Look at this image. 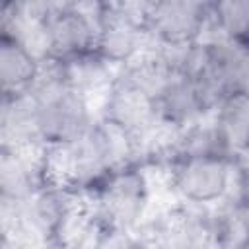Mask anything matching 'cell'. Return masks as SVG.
I'll use <instances>...</instances> for the list:
<instances>
[{
    "instance_id": "obj_9",
    "label": "cell",
    "mask_w": 249,
    "mask_h": 249,
    "mask_svg": "<svg viewBox=\"0 0 249 249\" xmlns=\"http://www.w3.org/2000/svg\"><path fill=\"white\" fill-rule=\"evenodd\" d=\"M47 146L6 148L0 146V198L25 202L51 185Z\"/></svg>"
},
{
    "instance_id": "obj_2",
    "label": "cell",
    "mask_w": 249,
    "mask_h": 249,
    "mask_svg": "<svg viewBox=\"0 0 249 249\" xmlns=\"http://www.w3.org/2000/svg\"><path fill=\"white\" fill-rule=\"evenodd\" d=\"M84 198L101 222L136 230L154 208L152 171L136 161L123 163L109 171Z\"/></svg>"
},
{
    "instance_id": "obj_18",
    "label": "cell",
    "mask_w": 249,
    "mask_h": 249,
    "mask_svg": "<svg viewBox=\"0 0 249 249\" xmlns=\"http://www.w3.org/2000/svg\"><path fill=\"white\" fill-rule=\"evenodd\" d=\"M235 161H237V163H241V165H247V167H249V146H247L241 154H237Z\"/></svg>"
},
{
    "instance_id": "obj_10",
    "label": "cell",
    "mask_w": 249,
    "mask_h": 249,
    "mask_svg": "<svg viewBox=\"0 0 249 249\" xmlns=\"http://www.w3.org/2000/svg\"><path fill=\"white\" fill-rule=\"evenodd\" d=\"M158 119L171 130L187 128L212 117L214 107L193 76L173 74L156 95Z\"/></svg>"
},
{
    "instance_id": "obj_13",
    "label": "cell",
    "mask_w": 249,
    "mask_h": 249,
    "mask_svg": "<svg viewBox=\"0 0 249 249\" xmlns=\"http://www.w3.org/2000/svg\"><path fill=\"white\" fill-rule=\"evenodd\" d=\"M62 64H64L70 86L78 89L80 93H84L88 99H91L95 103V109H97L99 99L107 93V89L111 88V84L115 82L119 74V68L109 64L95 51L84 56H78L74 60L62 62Z\"/></svg>"
},
{
    "instance_id": "obj_7",
    "label": "cell",
    "mask_w": 249,
    "mask_h": 249,
    "mask_svg": "<svg viewBox=\"0 0 249 249\" xmlns=\"http://www.w3.org/2000/svg\"><path fill=\"white\" fill-rule=\"evenodd\" d=\"M97 117L124 132L134 142L136 156L140 146L161 126L156 99L146 89L128 80L121 70L107 93L97 103Z\"/></svg>"
},
{
    "instance_id": "obj_19",
    "label": "cell",
    "mask_w": 249,
    "mask_h": 249,
    "mask_svg": "<svg viewBox=\"0 0 249 249\" xmlns=\"http://www.w3.org/2000/svg\"><path fill=\"white\" fill-rule=\"evenodd\" d=\"M218 249H249V247H218Z\"/></svg>"
},
{
    "instance_id": "obj_11",
    "label": "cell",
    "mask_w": 249,
    "mask_h": 249,
    "mask_svg": "<svg viewBox=\"0 0 249 249\" xmlns=\"http://www.w3.org/2000/svg\"><path fill=\"white\" fill-rule=\"evenodd\" d=\"M0 146L6 148L43 146L39 134V123H37V103L31 91L2 93Z\"/></svg>"
},
{
    "instance_id": "obj_1",
    "label": "cell",
    "mask_w": 249,
    "mask_h": 249,
    "mask_svg": "<svg viewBox=\"0 0 249 249\" xmlns=\"http://www.w3.org/2000/svg\"><path fill=\"white\" fill-rule=\"evenodd\" d=\"M29 91L37 103L39 134L47 148L70 142L97 119L95 103L70 86L62 62L45 60Z\"/></svg>"
},
{
    "instance_id": "obj_5",
    "label": "cell",
    "mask_w": 249,
    "mask_h": 249,
    "mask_svg": "<svg viewBox=\"0 0 249 249\" xmlns=\"http://www.w3.org/2000/svg\"><path fill=\"white\" fill-rule=\"evenodd\" d=\"M160 173L173 198L214 206L231 193L235 160L212 156L181 158Z\"/></svg>"
},
{
    "instance_id": "obj_17",
    "label": "cell",
    "mask_w": 249,
    "mask_h": 249,
    "mask_svg": "<svg viewBox=\"0 0 249 249\" xmlns=\"http://www.w3.org/2000/svg\"><path fill=\"white\" fill-rule=\"evenodd\" d=\"M233 93L249 95V47H239L233 62Z\"/></svg>"
},
{
    "instance_id": "obj_12",
    "label": "cell",
    "mask_w": 249,
    "mask_h": 249,
    "mask_svg": "<svg viewBox=\"0 0 249 249\" xmlns=\"http://www.w3.org/2000/svg\"><path fill=\"white\" fill-rule=\"evenodd\" d=\"M43 68V60L23 43L0 35V86L2 93L29 91Z\"/></svg>"
},
{
    "instance_id": "obj_15",
    "label": "cell",
    "mask_w": 249,
    "mask_h": 249,
    "mask_svg": "<svg viewBox=\"0 0 249 249\" xmlns=\"http://www.w3.org/2000/svg\"><path fill=\"white\" fill-rule=\"evenodd\" d=\"M228 43L249 47V0L212 2L210 33Z\"/></svg>"
},
{
    "instance_id": "obj_8",
    "label": "cell",
    "mask_w": 249,
    "mask_h": 249,
    "mask_svg": "<svg viewBox=\"0 0 249 249\" xmlns=\"http://www.w3.org/2000/svg\"><path fill=\"white\" fill-rule=\"evenodd\" d=\"M212 2L156 0L148 2L146 25L154 45L183 47L208 37Z\"/></svg>"
},
{
    "instance_id": "obj_14",
    "label": "cell",
    "mask_w": 249,
    "mask_h": 249,
    "mask_svg": "<svg viewBox=\"0 0 249 249\" xmlns=\"http://www.w3.org/2000/svg\"><path fill=\"white\" fill-rule=\"evenodd\" d=\"M212 119L228 138L235 158L249 146V95L231 93L218 103Z\"/></svg>"
},
{
    "instance_id": "obj_6",
    "label": "cell",
    "mask_w": 249,
    "mask_h": 249,
    "mask_svg": "<svg viewBox=\"0 0 249 249\" xmlns=\"http://www.w3.org/2000/svg\"><path fill=\"white\" fill-rule=\"evenodd\" d=\"M97 2H49L45 14L47 58L68 62L95 51Z\"/></svg>"
},
{
    "instance_id": "obj_16",
    "label": "cell",
    "mask_w": 249,
    "mask_h": 249,
    "mask_svg": "<svg viewBox=\"0 0 249 249\" xmlns=\"http://www.w3.org/2000/svg\"><path fill=\"white\" fill-rule=\"evenodd\" d=\"M88 249H146V245L136 230H126L101 222Z\"/></svg>"
},
{
    "instance_id": "obj_4",
    "label": "cell",
    "mask_w": 249,
    "mask_h": 249,
    "mask_svg": "<svg viewBox=\"0 0 249 249\" xmlns=\"http://www.w3.org/2000/svg\"><path fill=\"white\" fill-rule=\"evenodd\" d=\"M95 12V53L115 68L130 64L152 45L146 25L148 2H97Z\"/></svg>"
},
{
    "instance_id": "obj_3",
    "label": "cell",
    "mask_w": 249,
    "mask_h": 249,
    "mask_svg": "<svg viewBox=\"0 0 249 249\" xmlns=\"http://www.w3.org/2000/svg\"><path fill=\"white\" fill-rule=\"evenodd\" d=\"M146 249H214L212 206L169 200L154 206L136 228Z\"/></svg>"
}]
</instances>
